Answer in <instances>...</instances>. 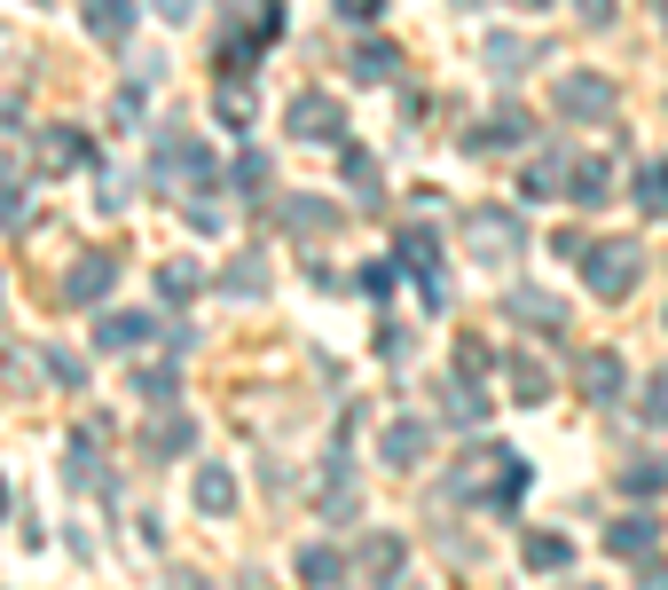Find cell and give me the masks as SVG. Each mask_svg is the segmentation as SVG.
I'll use <instances>...</instances> for the list:
<instances>
[{
    "mask_svg": "<svg viewBox=\"0 0 668 590\" xmlns=\"http://www.w3.org/2000/svg\"><path fill=\"white\" fill-rule=\"evenodd\" d=\"M582 261H590L582 276H590L598 299H629V292H637V268H645V244H637V236H614V244H590Z\"/></svg>",
    "mask_w": 668,
    "mask_h": 590,
    "instance_id": "6da1fadb",
    "label": "cell"
},
{
    "mask_svg": "<svg viewBox=\"0 0 668 590\" xmlns=\"http://www.w3.org/2000/svg\"><path fill=\"white\" fill-rule=\"evenodd\" d=\"M551 111L558 119H614V79L606 71H566L551 88Z\"/></svg>",
    "mask_w": 668,
    "mask_h": 590,
    "instance_id": "7a4b0ae2",
    "label": "cell"
},
{
    "mask_svg": "<svg viewBox=\"0 0 668 590\" xmlns=\"http://www.w3.org/2000/svg\"><path fill=\"white\" fill-rule=\"evenodd\" d=\"M464 244L480 252V261H495V268H504V261H520L527 228H520V213H504V205H495V213H472V221H464Z\"/></svg>",
    "mask_w": 668,
    "mask_h": 590,
    "instance_id": "3957f363",
    "label": "cell"
},
{
    "mask_svg": "<svg viewBox=\"0 0 668 590\" xmlns=\"http://www.w3.org/2000/svg\"><path fill=\"white\" fill-rule=\"evenodd\" d=\"M284 126H291V142H347V111L330 103V95H299L291 111H284Z\"/></svg>",
    "mask_w": 668,
    "mask_h": 590,
    "instance_id": "277c9868",
    "label": "cell"
},
{
    "mask_svg": "<svg viewBox=\"0 0 668 590\" xmlns=\"http://www.w3.org/2000/svg\"><path fill=\"white\" fill-rule=\"evenodd\" d=\"M574 378H582V394H590V401H621V386H629V363H621L614 347H590V355L574 363Z\"/></svg>",
    "mask_w": 668,
    "mask_h": 590,
    "instance_id": "5b68a950",
    "label": "cell"
},
{
    "mask_svg": "<svg viewBox=\"0 0 668 590\" xmlns=\"http://www.w3.org/2000/svg\"><path fill=\"white\" fill-rule=\"evenodd\" d=\"M527 134H535V119H527L520 103H504L495 119H480V126H472V142H464V150H520Z\"/></svg>",
    "mask_w": 668,
    "mask_h": 590,
    "instance_id": "8992f818",
    "label": "cell"
},
{
    "mask_svg": "<svg viewBox=\"0 0 668 590\" xmlns=\"http://www.w3.org/2000/svg\"><path fill=\"white\" fill-rule=\"evenodd\" d=\"M111 284H119V261L88 252V261H71V276H63V299H71V307H88V299H103Z\"/></svg>",
    "mask_w": 668,
    "mask_h": 590,
    "instance_id": "52a82bcc",
    "label": "cell"
},
{
    "mask_svg": "<svg viewBox=\"0 0 668 590\" xmlns=\"http://www.w3.org/2000/svg\"><path fill=\"white\" fill-rule=\"evenodd\" d=\"M606 551H614V559H637V567H645V559L660 551V520H645V512L614 520V528H606Z\"/></svg>",
    "mask_w": 668,
    "mask_h": 590,
    "instance_id": "ba28073f",
    "label": "cell"
},
{
    "mask_svg": "<svg viewBox=\"0 0 668 590\" xmlns=\"http://www.w3.org/2000/svg\"><path fill=\"white\" fill-rule=\"evenodd\" d=\"M88 157H95V142L79 126H48L40 134V165H48V174H71V165H88Z\"/></svg>",
    "mask_w": 668,
    "mask_h": 590,
    "instance_id": "9c48e42d",
    "label": "cell"
},
{
    "mask_svg": "<svg viewBox=\"0 0 668 590\" xmlns=\"http://www.w3.org/2000/svg\"><path fill=\"white\" fill-rule=\"evenodd\" d=\"M157 174H165V182H205V174H213V157H205V142L174 134V142L157 150Z\"/></svg>",
    "mask_w": 668,
    "mask_h": 590,
    "instance_id": "30bf717a",
    "label": "cell"
},
{
    "mask_svg": "<svg viewBox=\"0 0 668 590\" xmlns=\"http://www.w3.org/2000/svg\"><path fill=\"white\" fill-rule=\"evenodd\" d=\"M150 330H157L150 315L119 307V315H103V323H95V347H103V355H126V347H142V339H150Z\"/></svg>",
    "mask_w": 668,
    "mask_h": 590,
    "instance_id": "8fae6325",
    "label": "cell"
},
{
    "mask_svg": "<svg viewBox=\"0 0 668 590\" xmlns=\"http://www.w3.org/2000/svg\"><path fill=\"white\" fill-rule=\"evenodd\" d=\"M134 17H142L134 0H88V32H95V40H111V48H126V40H134Z\"/></svg>",
    "mask_w": 668,
    "mask_h": 590,
    "instance_id": "7c38bea8",
    "label": "cell"
},
{
    "mask_svg": "<svg viewBox=\"0 0 668 590\" xmlns=\"http://www.w3.org/2000/svg\"><path fill=\"white\" fill-rule=\"evenodd\" d=\"M189 496H197V512H228V503H236V472L228 465H197Z\"/></svg>",
    "mask_w": 668,
    "mask_h": 590,
    "instance_id": "4fadbf2b",
    "label": "cell"
},
{
    "mask_svg": "<svg viewBox=\"0 0 668 590\" xmlns=\"http://www.w3.org/2000/svg\"><path fill=\"white\" fill-rule=\"evenodd\" d=\"M386 457L417 465V457H425V426H417V417H393V426H386Z\"/></svg>",
    "mask_w": 668,
    "mask_h": 590,
    "instance_id": "5bb4252c",
    "label": "cell"
},
{
    "mask_svg": "<svg viewBox=\"0 0 668 590\" xmlns=\"http://www.w3.org/2000/svg\"><path fill=\"white\" fill-rule=\"evenodd\" d=\"M660 488H668V465L660 457H629L621 465V496H660Z\"/></svg>",
    "mask_w": 668,
    "mask_h": 590,
    "instance_id": "9a60e30c",
    "label": "cell"
},
{
    "mask_svg": "<svg viewBox=\"0 0 668 590\" xmlns=\"http://www.w3.org/2000/svg\"><path fill=\"white\" fill-rule=\"evenodd\" d=\"M197 284H205V276H197V261H165V268H157V299H174V307H182V299H197Z\"/></svg>",
    "mask_w": 668,
    "mask_h": 590,
    "instance_id": "2e32d148",
    "label": "cell"
},
{
    "mask_svg": "<svg viewBox=\"0 0 668 590\" xmlns=\"http://www.w3.org/2000/svg\"><path fill=\"white\" fill-rule=\"evenodd\" d=\"M637 205L645 213H668V157H645L637 165Z\"/></svg>",
    "mask_w": 668,
    "mask_h": 590,
    "instance_id": "e0dca14e",
    "label": "cell"
},
{
    "mask_svg": "<svg viewBox=\"0 0 668 590\" xmlns=\"http://www.w3.org/2000/svg\"><path fill=\"white\" fill-rule=\"evenodd\" d=\"M393 71H401V48H386V40L354 48V79H370V88H378V79H393Z\"/></svg>",
    "mask_w": 668,
    "mask_h": 590,
    "instance_id": "ac0fdd59",
    "label": "cell"
},
{
    "mask_svg": "<svg viewBox=\"0 0 668 590\" xmlns=\"http://www.w3.org/2000/svg\"><path fill=\"white\" fill-rule=\"evenodd\" d=\"M362 574L393 582V574H401V536H370V543H362Z\"/></svg>",
    "mask_w": 668,
    "mask_h": 590,
    "instance_id": "d6986e66",
    "label": "cell"
},
{
    "mask_svg": "<svg viewBox=\"0 0 668 590\" xmlns=\"http://www.w3.org/2000/svg\"><path fill=\"white\" fill-rule=\"evenodd\" d=\"M527 567L535 574H558V567H574V543L566 536H527Z\"/></svg>",
    "mask_w": 668,
    "mask_h": 590,
    "instance_id": "ffe728a7",
    "label": "cell"
},
{
    "mask_svg": "<svg viewBox=\"0 0 668 590\" xmlns=\"http://www.w3.org/2000/svg\"><path fill=\"white\" fill-rule=\"evenodd\" d=\"M535 55H543V48H535V40H512V32H495V40H487V63H495V71H527Z\"/></svg>",
    "mask_w": 668,
    "mask_h": 590,
    "instance_id": "44dd1931",
    "label": "cell"
},
{
    "mask_svg": "<svg viewBox=\"0 0 668 590\" xmlns=\"http://www.w3.org/2000/svg\"><path fill=\"white\" fill-rule=\"evenodd\" d=\"M339 574H347V559L330 551V543H307L299 551V582H339Z\"/></svg>",
    "mask_w": 668,
    "mask_h": 590,
    "instance_id": "7402d4cb",
    "label": "cell"
},
{
    "mask_svg": "<svg viewBox=\"0 0 668 590\" xmlns=\"http://www.w3.org/2000/svg\"><path fill=\"white\" fill-rule=\"evenodd\" d=\"M189 441H197L189 417H157V426H150V449H157V457H174V449H189Z\"/></svg>",
    "mask_w": 668,
    "mask_h": 590,
    "instance_id": "603a6c76",
    "label": "cell"
},
{
    "mask_svg": "<svg viewBox=\"0 0 668 590\" xmlns=\"http://www.w3.org/2000/svg\"><path fill=\"white\" fill-rule=\"evenodd\" d=\"M284 221H291V228H307V236H322V228H339V213H330L322 197H299V205H284Z\"/></svg>",
    "mask_w": 668,
    "mask_h": 590,
    "instance_id": "cb8c5ba5",
    "label": "cell"
},
{
    "mask_svg": "<svg viewBox=\"0 0 668 590\" xmlns=\"http://www.w3.org/2000/svg\"><path fill=\"white\" fill-rule=\"evenodd\" d=\"M543 394H551L543 363H535V355H520V363H512V401H543Z\"/></svg>",
    "mask_w": 668,
    "mask_h": 590,
    "instance_id": "d4e9b609",
    "label": "cell"
},
{
    "mask_svg": "<svg viewBox=\"0 0 668 590\" xmlns=\"http://www.w3.org/2000/svg\"><path fill=\"white\" fill-rule=\"evenodd\" d=\"M614 190V174H606V157H590V165H582V174H574V205H598Z\"/></svg>",
    "mask_w": 668,
    "mask_h": 590,
    "instance_id": "484cf974",
    "label": "cell"
},
{
    "mask_svg": "<svg viewBox=\"0 0 668 590\" xmlns=\"http://www.w3.org/2000/svg\"><path fill=\"white\" fill-rule=\"evenodd\" d=\"M260 268H268L260 252H244V261L228 268V292H244V299H260V292H268V276H260Z\"/></svg>",
    "mask_w": 668,
    "mask_h": 590,
    "instance_id": "4316f807",
    "label": "cell"
},
{
    "mask_svg": "<svg viewBox=\"0 0 668 590\" xmlns=\"http://www.w3.org/2000/svg\"><path fill=\"white\" fill-rule=\"evenodd\" d=\"M512 315H527V323H551V330L566 323V307H558V299H543V292H512Z\"/></svg>",
    "mask_w": 668,
    "mask_h": 590,
    "instance_id": "83f0119b",
    "label": "cell"
},
{
    "mask_svg": "<svg viewBox=\"0 0 668 590\" xmlns=\"http://www.w3.org/2000/svg\"><path fill=\"white\" fill-rule=\"evenodd\" d=\"M558 182H566V157H535V165H527V182H520V190H527V197H551Z\"/></svg>",
    "mask_w": 668,
    "mask_h": 590,
    "instance_id": "f1b7e54d",
    "label": "cell"
},
{
    "mask_svg": "<svg viewBox=\"0 0 668 590\" xmlns=\"http://www.w3.org/2000/svg\"><path fill=\"white\" fill-rule=\"evenodd\" d=\"M134 394H142L150 409H165V401L182 394V378H174V370H142V378H134Z\"/></svg>",
    "mask_w": 668,
    "mask_h": 590,
    "instance_id": "f546056e",
    "label": "cell"
},
{
    "mask_svg": "<svg viewBox=\"0 0 668 590\" xmlns=\"http://www.w3.org/2000/svg\"><path fill=\"white\" fill-rule=\"evenodd\" d=\"M48 378H55V386H71V394H79V386H88V363H79V355H71V347H48Z\"/></svg>",
    "mask_w": 668,
    "mask_h": 590,
    "instance_id": "4dcf8cb0",
    "label": "cell"
},
{
    "mask_svg": "<svg viewBox=\"0 0 668 590\" xmlns=\"http://www.w3.org/2000/svg\"><path fill=\"white\" fill-rule=\"evenodd\" d=\"M347 190H362V197H378V190H386V182H378V157L347 150Z\"/></svg>",
    "mask_w": 668,
    "mask_h": 590,
    "instance_id": "1f68e13d",
    "label": "cell"
},
{
    "mask_svg": "<svg viewBox=\"0 0 668 590\" xmlns=\"http://www.w3.org/2000/svg\"><path fill=\"white\" fill-rule=\"evenodd\" d=\"M220 126H244V119H253V88H220Z\"/></svg>",
    "mask_w": 668,
    "mask_h": 590,
    "instance_id": "d6a6232c",
    "label": "cell"
},
{
    "mask_svg": "<svg viewBox=\"0 0 668 590\" xmlns=\"http://www.w3.org/2000/svg\"><path fill=\"white\" fill-rule=\"evenodd\" d=\"M236 190H268V157H260V150L236 157Z\"/></svg>",
    "mask_w": 668,
    "mask_h": 590,
    "instance_id": "836d02e7",
    "label": "cell"
},
{
    "mask_svg": "<svg viewBox=\"0 0 668 590\" xmlns=\"http://www.w3.org/2000/svg\"><path fill=\"white\" fill-rule=\"evenodd\" d=\"M393 268H401V261H370V268H362V292L386 299V292H393Z\"/></svg>",
    "mask_w": 668,
    "mask_h": 590,
    "instance_id": "e575fe53",
    "label": "cell"
},
{
    "mask_svg": "<svg viewBox=\"0 0 668 590\" xmlns=\"http://www.w3.org/2000/svg\"><path fill=\"white\" fill-rule=\"evenodd\" d=\"M456 370H464V378H480V370H495V355H487L480 339H464V347H456Z\"/></svg>",
    "mask_w": 668,
    "mask_h": 590,
    "instance_id": "d590c367",
    "label": "cell"
},
{
    "mask_svg": "<svg viewBox=\"0 0 668 590\" xmlns=\"http://www.w3.org/2000/svg\"><path fill=\"white\" fill-rule=\"evenodd\" d=\"M339 17H347V24H378V17H386V0H339Z\"/></svg>",
    "mask_w": 668,
    "mask_h": 590,
    "instance_id": "8d00e7d4",
    "label": "cell"
},
{
    "mask_svg": "<svg viewBox=\"0 0 668 590\" xmlns=\"http://www.w3.org/2000/svg\"><path fill=\"white\" fill-rule=\"evenodd\" d=\"M24 221V205H17V182H0V228H17Z\"/></svg>",
    "mask_w": 668,
    "mask_h": 590,
    "instance_id": "74e56055",
    "label": "cell"
},
{
    "mask_svg": "<svg viewBox=\"0 0 668 590\" xmlns=\"http://www.w3.org/2000/svg\"><path fill=\"white\" fill-rule=\"evenodd\" d=\"M582 9V24H614V0H574Z\"/></svg>",
    "mask_w": 668,
    "mask_h": 590,
    "instance_id": "f35d334b",
    "label": "cell"
},
{
    "mask_svg": "<svg viewBox=\"0 0 668 590\" xmlns=\"http://www.w3.org/2000/svg\"><path fill=\"white\" fill-rule=\"evenodd\" d=\"M645 409H652V417H660V426H668V370L652 378V401H645Z\"/></svg>",
    "mask_w": 668,
    "mask_h": 590,
    "instance_id": "ab89813d",
    "label": "cell"
},
{
    "mask_svg": "<svg viewBox=\"0 0 668 590\" xmlns=\"http://www.w3.org/2000/svg\"><path fill=\"white\" fill-rule=\"evenodd\" d=\"M157 17H174V24H189V17H197V0H157Z\"/></svg>",
    "mask_w": 668,
    "mask_h": 590,
    "instance_id": "60d3db41",
    "label": "cell"
},
{
    "mask_svg": "<svg viewBox=\"0 0 668 590\" xmlns=\"http://www.w3.org/2000/svg\"><path fill=\"white\" fill-rule=\"evenodd\" d=\"M512 9H551V0H512Z\"/></svg>",
    "mask_w": 668,
    "mask_h": 590,
    "instance_id": "b9f144b4",
    "label": "cell"
},
{
    "mask_svg": "<svg viewBox=\"0 0 668 590\" xmlns=\"http://www.w3.org/2000/svg\"><path fill=\"white\" fill-rule=\"evenodd\" d=\"M0 512H9V480H0Z\"/></svg>",
    "mask_w": 668,
    "mask_h": 590,
    "instance_id": "7bdbcfd3",
    "label": "cell"
},
{
    "mask_svg": "<svg viewBox=\"0 0 668 590\" xmlns=\"http://www.w3.org/2000/svg\"><path fill=\"white\" fill-rule=\"evenodd\" d=\"M660 24H668V0H660Z\"/></svg>",
    "mask_w": 668,
    "mask_h": 590,
    "instance_id": "ee69618b",
    "label": "cell"
}]
</instances>
